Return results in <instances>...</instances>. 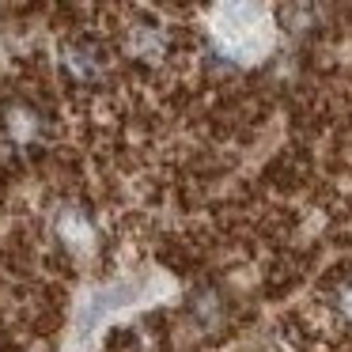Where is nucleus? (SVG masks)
<instances>
[{
	"mask_svg": "<svg viewBox=\"0 0 352 352\" xmlns=\"http://www.w3.org/2000/svg\"><path fill=\"white\" fill-rule=\"evenodd\" d=\"M326 296H329V307H333L337 318L352 326V273H341V276H337V280L329 284Z\"/></svg>",
	"mask_w": 352,
	"mask_h": 352,
	"instance_id": "1",
	"label": "nucleus"
}]
</instances>
